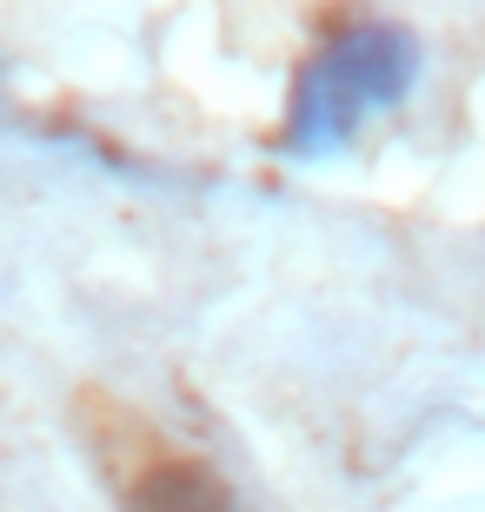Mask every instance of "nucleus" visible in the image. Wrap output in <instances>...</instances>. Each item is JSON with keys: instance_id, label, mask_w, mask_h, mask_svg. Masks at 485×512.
<instances>
[{"instance_id": "f03ea898", "label": "nucleus", "mask_w": 485, "mask_h": 512, "mask_svg": "<svg viewBox=\"0 0 485 512\" xmlns=\"http://www.w3.org/2000/svg\"><path fill=\"white\" fill-rule=\"evenodd\" d=\"M133 512H233V493L206 466H193V459H167V466H153L140 479Z\"/></svg>"}, {"instance_id": "f257e3e1", "label": "nucleus", "mask_w": 485, "mask_h": 512, "mask_svg": "<svg viewBox=\"0 0 485 512\" xmlns=\"http://www.w3.org/2000/svg\"><path fill=\"white\" fill-rule=\"evenodd\" d=\"M412 80H419V40L406 27H392V20L346 27L299 67L280 147L293 160H319V153L346 147L366 114L399 107L412 94Z\"/></svg>"}]
</instances>
